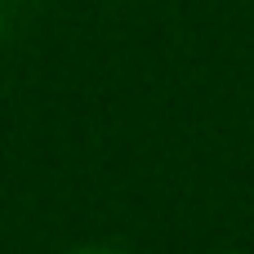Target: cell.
<instances>
[{
    "label": "cell",
    "mask_w": 254,
    "mask_h": 254,
    "mask_svg": "<svg viewBox=\"0 0 254 254\" xmlns=\"http://www.w3.org/2000/svg\"><path fill=\"white\" fill-rule=\"evenodd\" d=\"M71 254H125V250H112V246H80V250H71Z\"/></svg>",
    "instance_id": "1"
}]
</instances>
